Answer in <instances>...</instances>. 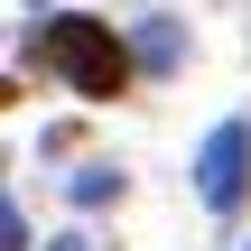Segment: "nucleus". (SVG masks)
Returning a JSON list of instances; mask_svg holds the SVG:
<instances>
[{
  "label": "nucleus",
  "mask_w": 251,
  "mask_h": 251,
  "mask_svg": "<svg viewBox=\"0 0 251 251\" xmlns=\"http://www.w3.org/2000/svg\"><path fill=\"white\" fill-rule=\"evenodd\" d=\"M37 65H47V75H65L84 102H112V93L130 84V47H121L102 19H84V9L37 19Z\"/></svg>",
  "instance_id": "nucleus-1"
},
{
  "label": "nucleus",
  "mask_w": 251,
  "mask_h": 251,
  "mask_svg": "<svg viewBox=\"0 0 251 251\" xmlns=\"http://www.w3.org/2000/svg\"><path fill=\"white\" fill-rule=\"evenodd\" d=\"M196 196H205V214H233L251 196V121H214L205 130V149H196Z\"/></svg>",
  "instance_id": "nucleus-2"
},
{
  "label": "nucleus",
  "mask_w": 251,
  "mask_h": 251,
  "mask_svg": "<svg viewBox=\"0 0 251 251\" xmlns=\"http://www.w3.org/2000/svg\"><path fill=\"white\" fill-rule=\"evenodd\" d=\"M112 196H121V168H102V158L75 168V205H112Z\"/></svg>",
  "instance_id": "nucleus-3"
},
{
  "label": "nucleus",
  "mask_w": 251,
  "mask_h": 251,
  "mask_svg": "<svg viewBox=\"0 0 251 251\" xmlns=\"http://www.w3.org/2000/svg\"><path fill=\"white\" fill-rule=\"evenodd\" d=\"M242 251H251V242H242Z\"/></svg>",
  "instance_id": "nucleus-4"
}]
</instances>
